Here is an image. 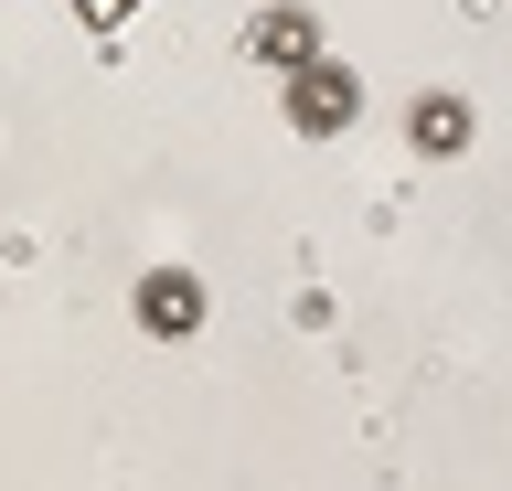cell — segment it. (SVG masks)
I'll return each instance as SVG.
<instances>
[{"instance_id": "cell-1", "label": "cell", "mask_w": 512, "mask_h": 491, "mask_svg": "<svg viewBox=\"0 0 512 491\" xmlns=\"http://www.w3.org/2000/svg\"><path fill=\"white\" fill-rule=\"evenodd\" d=\"M352 118H363V75H352V65L320 54V65L288 75V129H299V139H342Z\"/></svg>"}, {"instance_id": "cell-2", "label": "cell", "mask_w": 512, "mask_h": 491, "mask_svg": "<svg viewBox=\"0 0 512 491\" xmlns=\"http://www.w3.org/2000/svg\"><path fill=\"white\" fill-rule=\"evenodd\" d=\"M128 310H139L150 342H192V331H203V278H192V267H150V278L128 289Z\"/></svg>"}, {"instance_id": "cell-3", "label": "cell", "mask_w": 512, "mask_h": 491, "mask_svg": "<svg viewBox=\"0 0 512 491\" xmlns=\"http://www.w3.org/2000/svg\"><path fill=\"white\" fill-rule=\"evenodd\" d=\"M246 54H256V65H278V75H299V65H320L331 43H320V11L267 0V11H256V33H246Z\"/></svg>"}, {"instance_id": "cell-4", "label": "cell", "mask_w": 512, "mask_h": 491, "mask_svg": "<svg viewBox=\"0 0 512 491\" xmlns=\"http://www.w3.org/2000/svg\"><path fill=\"white\" fill-rule=\"evenodd\" d=\"M406 139H416V161H459V150L480 139V118H470V97H448V86H438V97L406 107Z\"/></svg>"}]
</instances>
